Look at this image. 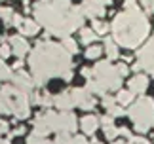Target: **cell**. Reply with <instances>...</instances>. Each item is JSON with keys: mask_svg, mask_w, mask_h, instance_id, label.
<instances>
[{"mask_svg": "<svg viewBox=\"0 0 154 144\" xmlns=\"http://www.w3.org/2000/svg\"><path fill=\"white\" fill-rule=\"evenodd\" d=\"M146 86H149V78L143 76V74H137L129 80V89H131L133 93H143L146 89Z\"/></svg>", "mask_w": 154, "mask_h": 144, "instance_id": "12", "label": "cell"}, {"mask_svg": "<svg viewBox=\"0 0 154 144\" xmlns=\"http://www.w3.org/2000/svg\"><path fill=\"white\" fill-rule=\"evenodd\" d=\"M0 114H11L10 104H8V99H6V95L2 91H0Z\"/></svg>", "mask_w": 154, "mask_h": 144, "instance_id": "23", "label": "cell"}, {"mask_svg": "<svg viewBox=\"0 0 154 144\" xmlns=\"http://www.w3.org/2000/svg\"><path fill=\"white\" fill-rule=\"evenodd\" d=\"M150 11H152V14H154V0H152V2H150V8H149Z\"/></svg>", "mask_w": 154, "mask_h": 144, "instance_id": "42", "label": "cell"}, {"mask_svg": "<svg viewBox=\"0 0 154 144\" xmlns=\"http://www.w3.org/2000/svg\"><path fill=\"white\" fill-rule=\"evenodd\" d=\"M23 21H25V19H23V17L21 15H17V14H14V17H11V25H14V27H21L23 25Z\"/></svg>", "mask_w": 154, "mask_h": 144, "instance_id": "30", "label": "cell"}, {"mask_svg": "<svg viewBox=\"0 0 154 144\" xmlns=\"http://www.w3.org/2000/svg\"><path fill=\"white\" fill-rule=\"evenodd\" d=\"M19 31L23 36H34L38 32V21H31V19H25L23 25L19 27Z\"/></svg>", "mask_w": 154, "mask_h": 144, "instance_id": "14", "label": "cell"}, {"mask_svg": "<svg viewBox=\"0 0 154 144\" xmlns=\"http://www.w3.org/2000/svg\"><path fill=\"white\" fill-rule=\"evenodd\" d=\"M29 64L34 83L44 86L51 76H63V72L70 68V53L53 42H38L31 53Z\"/></svg>", "mask_w": 154, "mask_h": 144, "instance_id": "1", "label": "cell"}, {"mask_svg": "<svg viewBox=\"0 0 154 144\" xmlns=\"http://www.w3.org/2000/svg\"><path fill=\"white\" fill-rule=\"evenodd\" d=\"M105 129V136L106 139H114L116 135H120V131H118L116 127H112V125H109V127H103Z\"/></svg>", "mask_w": 154, "mask_h": 144, "instance_id": "26", "label": "cell"}, {"mask_svg": "<svg viewBox=\"0 0 154 144\" xmlns=\"http://www.w3.org/2000/svg\"><path fill=\"white\" fill-rule=\"evenodd\" d=\"M55 144H74V139L70 136V133H67V131H61V133L57 135Z\"/></svg>", "mask_w": 154, "mask_h": 144, "instance_id": "19", "label": "cell"}, {"mask_svg": "<svg viewBox=\"0 0 154 144\" xmlns=\"http://www.w3.org/2000/svg\"><path fill=\"white\" fill-rule=\"evenodd\" d=\"M105 51H106V55H109V59H118V44L114 40H106L105 42Z\"/></svg>", "mask_w": 154, "mask_h": 144, "instance_id": "15", "label": "cell"}, {"mask_svg": "<svg viewBox=\"0 0 154 144\" xmlns=\"http://www.w3.org/2000/svg\"><path fill=\"white\" fill-rule=\"evenodd\" d=\"M82 11H84L86 17L95 19V17L105 15V6H103V4H93V2H84V6H82Z\"/></svg>", "mask_w": 154, "mask_h": 144, "instance_id": "11", "label": "cell"}, {"mask_svg": "<svg viewBox=\"0 0 154 144\" xmlns=\"http://www.w3.org/2000/svg\"><path fill=\"white\" fill-rule=\"evenodd\" d=\"M2 144H10V142H8V140H6V142H2Z\"/></svg>", "mask_w": 154, "mask_h": 144, "instance_id": "43", "label": "cell"}, {"mask_svg": "<svg viewBox=\"0 0 154 144\" xmlns=\"http://www.w3.org/2000/svg\"><path fill=\"white\" fill-rule=\"evenodd\" d=\"M11 17H14V11H11V8H0V19H4L6 23H10Z\"/></svg>", "mask_w": 154, "mask_h": 144, "instance_id": "24", "label": "cell"}, {"mask_svg": "<svg viewBox=\"0 0 154 144\" xmlns=\"http://www.w3.org/2000/svg\"><path fill=\"white\" fill-rule=\"evenodd\" d=\"M114 40L124 47H137L149 34V21L143 11L137 8H129L118 14L112 21Z\"/></svg>", "mask_w": 154, "mask_h": 144, "instance_id": "2", "label": "cell"}, {"mask_svg": "<svg viewBox=\"0 0 154 144\" xmlns=\"http://www.w3.org/2000/svg\"><path fill=\"white\" fill-rule=\"evenodd\" d=\"M72 97L76 100V104H78L80 108H84V110H93V108H95V100H93L90 89L78 87V89H74V91H72Z\"/></svg>", "mask_w": 154, "mask_h": 144, "instance_id": "7", "label": "cell"}, {"mask_svg": "<svg viewBox=\"0 0 154 144\" xmlns=\"http://www.w3.org/2000/svg\"><path fill=\"white\" fill-rule=\"evenodd\" d=\"M93 31H95L97 34H106V31H109V25L103 21H97V19H93Z\"/></svg>", "mask_w": 154, "mask_h": 144, "instance_id": "22", "label": "cell"}, {"mask_svg": "<svg viewBox=\"0 0 154 144\" xmlns=\"http://www.w3.org/2000/svg\"><path fill=\"white\" fill-rule=\"evenodd\" d=\"M95 80H99L106 89H120V83H122V76L118 74L116 67H112L109 61H103V63H97L93 67V76Z\"/></svg>", "mask_w": 154, "mask_h": 144, "instance_id": "6", "label": "cell"}, {"mask_svg": "<svg viewBox=\"0 0 154 144\" xmlns=\"http://www.w3.org/2000/svg\"><path fill=\"white\" fill-rule=\"evenodd\" d=\"M11 74H14V72H11L8 67H6V63L2 61V59H0V82H4V80H11Z\"/></svg>", "mask_w": 154, "mask_h": 144, "instance_id": "21", "label": "cell"}, {"mask_svg": "<svg viewBox=\"0 0 154 144\" xmlns=\"http://www.w3.org/2000/svg\"><path fill=\"white\" fill-rule=\"evenodd\" d=\"M70 78H72V70H70V68H69L67 72H63V80H67V82H69V80H70Z\"/></svg>", "mask_w": 154, "mask_h": 144, "instance_id": "36", "label": "cell"}, {"mask_svg": "<svg viewBox=\"0 0 154 144\" xmlns=\"http://www.w3.org/2000/svg\"><path fill=\"white\" fill-rule=\"evenodd\" d=\"M11 53H14V51H11V46L10 44H2V46H0V57H2V59L10 57Z\"/></svg>", "mask_w": 154, "mask_h": 144, "instance_id": "27", "label": "cell"}, {"mask_svg": "<svg viewBox=\"0 0 154 144\" xmlns=\"http://www.w3.org/2000/svg\"><path fill=\"white\" fill-rule=\"evenodd\" d=\"M106 110H109V114H110V116H122V114H124V110H122V108L120 106H110V108H106Z\"/></svg>", "mask_w": 154, "mask_h": 144, "instance_id": "29", "label": "cell"}, {"mask_svg": "<svg viewBox=\"0 0 154 144\" xmlns=\"http://www.w3.org/2000/svg\"><path fill=\"white\" fill-rule=\"evenodd\" d=\"M112 144H120V142H112Z\"/></svg>", "mask_w": 154, "mask_h": 144, "instance_id": "44", "label": "cell"}, {"mask_svg": "<svg viewBox=\"0 0 154 144\" xmlns=\"http://www.w3.org/2000/svg\"><path fill=\"white\" fill-rule=\"evenodd\" d=\"M0 144H2V142H0Z\"/></svg>", "mask_w": 154, "mask_h": 144, "instance_id": "45", "label": "cell"}, {"mask_svg": "<svg viewBox=\"0 0 154 144\" xmlns=\"http://www.w3.org/2000/svg\"><path fill=\"white\" fill-rule=\"evenodd\" d=\"M51 2L55 4L59 10H63V11H69L70 10V0H51Z\"/></svg>", "mask_w": 154, "mask_h": 144, "instance_id": "25", "label": "cell"}, {"mask_svg": "<svg viewBox=\"0 0 154 144\" xmlns=\"http://www.w3.org/2000/svg\"><path fill=\"white\" fill-rule=\"evenodd\" d=\"M11 83L17 87V89H21V91H25V93H31L32 91V87L36 86L32 80V76H29L27 72H15V74H11Z\"/></svg>", "mask_w": 154, "mask_h": 144, "instance_id": "8", "label": "cell"}, {"mask_svg": "<svg viewBox=\"0 0 154 144\" xmlns=\"http://www.w3.org/2000/svg\"><path fill=\"white\" fill-rule=\"evenodd\" d=\"M23 133H25V129H23V127H17V129L11 131V136H17V135H23Z\"/></svg>", "mask_w": 154, "mask_h": 144, "instance_id": "35", "label": "cell"}, {"mask_svg": "<svg viewBox=\"0 0 154 144\" xmlns=\"http://www.w3.org/2000/svg\"><path fill=\"white\" fill-rule=\"evenodd\" d=\"M10 46H11L14 55L19 57V59H23L27 55V51H29V44H27V40L23 38V36H11V38H10Z\"/></svg>", "mask_w": 154, "mask_h": 144, "instance_id": "9", "label": "cell"}, {"mask_svg": "<svg viewBox=\"0 0 154 144\" xmlns=\"http://www.w3.org/2000/svg\"><path fill=\"white\" fill-rule=\"evenodd\" d=\"M101 123H103V127H109V125H112V116H105V118H101Z\"/></svg>", "mask_w": 154, "mask_h": 144, "instance_id": "33", "label": "cell"}, {"mask_svg": "<svg viewBox=\"0 0 154 144\" xmlns=\"http://www.w3.org/2000/svg\"><path fill=\"white\" fill-rule=\"evenodd\" d=\"M80 127H82V131H84L86 135H93L97 131V127H99V119L95 116H86V118H82Z\"/></svg>", "mask_w": 154, "mask_h": 144, "instance_id": "13", "label": "cell"}, {"mask_svg": "<svg viewBox=\"0 0 154 144\" xmlns=\"http://www.w3.org/2000/svg\"><path fill=\"white\" fill-rule=\"evenodd\" d=\"M34 17L42 27L48 28L50 34L67 38L72 32L67 23V14L63 10H59L51 0H38L36 6H34Z\"/></svg>", "mask_w": 154, "mask_h": 144, "instance_id": "3", "label": "cell"}, {"mask_svg": "<svg viewBox=\"0 0 154 144\" xmlns=\"http://www.w3.org/2000/svg\"><path fill=\"white\" fill-rule=\"evenodd\" d=\"M116 104V100L112 99V97H109V95H103V106L105 108H110V106H114Z\"/></svg>", "mask_w": 154, "mask_h": 144, "instance_id": "28", "label": "cell"}, {"mask_svg": "<svg viewBox=\"0 0 154 144\" xmlns=\"http://www.w3.org/2000/svg\"><path fill=\"white\" fill-rule=\"evenodd\" d=\"M118 131H120V135L128 136V139H131V135H129V129H126V127H124V129H118Z\"/></svg>", "mask_w": 154, "mask_h": 144, "instance_id": "38", "label": "cell"}, {"mask_svg": "<svg viewBox=\"0 0 154 144\" xmlns=\"http://www.w3.org/2000/svg\"><path fill=\"white\" fill-rule=\"evenodd\" d=\"M8 131V123L6 122H0V133H6Z\"/></svg>", "mask_w": 154, "mask_h": 144, "instance_id": "40", "label": "cell"}, {"mask_svg": "<svg viewBox=\"0 0 154 144\" xmlns=\"http://www.w3.org/2000/svg\"><path fill=\"white\" fill-rule=\"evenodd\" d=\"M63 47H65L69 53H72V55L78 51V46H76V42H74L72 38H69V36H67V38H63Z\"/></svg>", "mask_w": 154, "mask_h": 144, "instance_id": "20", "label": "cell"}, {"mask_svg": "<svg viewBox=\"0 0 154 144\" xmlns=\"http://www.w3.org/2000/svg\"><path fill=\"white\" fill-rule=\"evenodd\" d=\"M74 144H88V142H86L84 136H76V139H74Z\"/></svg>", "mask_w": 154, "mask_h": 144, "instance_id": "39", "label": "cell"}, {"mask_svg": "<svg viewBox=\"0 0 154 144\" xmlns=\"http://www.w3.org/2000/svg\"><path fill=\"white\" fill-rule=\"evenodd\" d=\"M95 31L93 28H80V38H82V42L84 44H91L93 40H95Z\"/></svg>", "mask_w": 154, "mask_h": 144, "instance_id": "16", "label": "cell"}, {"mask_svg": "<svg viewBox=\"0 0 154 144\" xmlns=\"http://www.w3.org/2000/svg\"><path fill=\"white\" fill-rule=\"evenodd\" d=\"M129 144H149V140L141 139V136H133V139H129Z\"/></svg>", "mask_w": 154, "mask_h": 144, "instance_id": "32", "label": "cell"}, {"mask_svg": "<svg viewBox=\"0 0 154 144\" xmlns=\"http://www.w3.org/2000/svg\"><path fill=\"white\" fill-rule=\"evenodd\" d=\"M133 95H135V93L131 91V89H129V91H118L116 100H118L120 104H129V103L133 100Z\"/></svg>", "mask_w": 154, "mask_h": 144, "instance_id": "17", "label": "cell"}, {"mask_svg": "<svg viewBox=\"0 0 154 144\" xmlns=\"http://www.w3.org/2000/svg\"><path fill=\"white\" fill-rule=\"evenodd\" d=\"M129 118L133 119L135 129L145 133L154 125V100L150 97H141L129 110Z\"/></svg>", "mask_w": 154, "mask_h": 144, "instance_id": "4", "label": "cell"}, {"mask_svg": "<svg viewBox=\"0 0 154 144\" xmlns=\"http://www.w3.org/2000/svg\"><path fill=\"white\" fill-rule=\"evenodd\" d=\"M0 91L6 95L10 110H11V114H14L15 118L25 119L29 114H31V110H29V93L17 89L15 86H4Z\"/></svg>", "mask_w": 154, "mask_h": 144, "instance_id": "5", "label": "cell"}, {"mask_svg": "<svg viewBox=\"0 0 154 144\" xmlns=\"http://www.w3.org/2000/svg\"><path fill=\"white\" fill-rule=\"evenodd\" d=\"M129 8H137V6H135V0H126V10H129Z\"/></svg>", "mask_w": 154, "mask_h": 144, "instance_id": "37", "label": "cell"}, {"mask_svg": "<svg viewBox=\"0 0 154 144\" xmlns=\"http://www.w3.org/2000/svg\"><path fill=\"white\" fill-rule=\"evenodd\" d=\"M116 70H118V74H120V76H126L128 74V67L124 63H118L116 64Z\"/></svg>", "mask_w": 154, "mask_h": 144, "instance_id": "31", "label": "cell"}, {"mask_svg": "<svg viewBox=\"0 0 154 144\" xmlns=\"http://www.w3.org/2000/svg\"><path fill=\"white\" fill-rule=\"evenodd\" d=\"M101 53H103V47H101V46H90V47L86 50V57H88V59H97Z\"/></svg>", "mask_w": 154, "mask_h": 144, "instance_id": "18", "label": "cell"}, {"mask_svg": "<svg viewBox=\"0 0 154 144\" xmlns=\"http://www.w3.org/2000/svg\"><path fill=\"white\" fill-rule=\"evenodd\" d=\"M139 2L143 4V6H145L146 10H149V8H150V2H152V0H139Z\"/></svg>", "mask_w": 154, "mask_h": 144, "instance_id": "41", "label": "cell"}, {"mask_svg": "<svg viewBox=\"0 0 154 144\" xmlns=\"http://www.w3.org/2000/svg\"><path fill=\"white\" fill-rule=\"evenodd\" d=\"M84 2H93V4H103V6H106V4H112V0H84Z\"/></svg>", "mask_w": 154, "mask_h": 144, "instance_id": "34", "label": "cell"}, {"mask_svg": "<svg viewBox=\"0 0 154 144\" xmlns=\"http://www.w3.org/2000/svg\"><path fill=\"white\" fill-rule=\"evenodd\" d=\"M53 104H55L59 110H70L74 104H76V100L72 97V91H63V93H59L55 99H53Z\"/></svg>", "mask_w": 154, "mask_h": 144, "instance_id": "10", "label": "cell"}]
</instances>
